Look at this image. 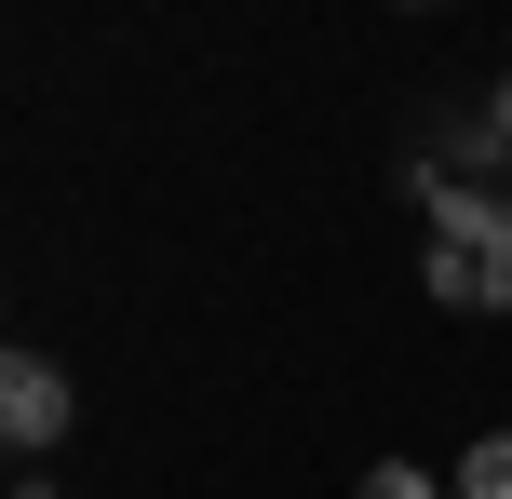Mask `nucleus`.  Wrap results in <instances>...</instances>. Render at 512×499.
Segmentation results:
<instances>
[{
    "instance_id": "nucleus-2",
    "label": "nucleus",
    "mask_w": 512,
    "mask_h": 499,
    "mask_svg": "<svg viewBox=\"0 0 512 499\" xmlns=\"http://www.w3.org/2000/svg\"><path fill=\"white\" fill-rule=\"evenodd\" d=\"M81 432V378L54 365V351H0V446L27 459V473H41L54 446H68Z\"/></svg>"
},
{
    "instance_id": "nucleus-3",
    "label": "nucleus",
    "mask_w": 512,
    "mask_h": 499,
    "mask_svg": "<svg viewBox=\"0 0 512 499\" xmlns=\"http://www.w3.org/2000/svg\"><path fill=\"white\" fill-rule=\"evenodd\" d=\"M445 486L459 499H512V432H472V446L445 459Z\"/></svg>"
},
{
    "instance_id": "nucleus-1",
    "label": "nucleus",
    "mask_w": 512,
    "mask_h": 499,
    "mask_svg": "<svg viewBox=\"0 0 512 499\" xmlns=\"http://www.w3.org/2000/svg\"><path fill=\"white\" fill-rule=\"evenodd\" d=\"M418 203V284L445 311H512V176H445L432 149H405Z\"/></svg>"
},
{
    "instance_id": "nucleus-4",
    "label": "nucleus",
    "mask_w": 512,
    "mask_h": 499,
    "mask_svg": "<svg viewBox=\"0 0 512 499\" xmlns=\"http://www.w3.org/2000/svg\"><path fill=\"white\" fill-rule=\"evenodd\" d=\"M364 499H459L445 473H418V459H378V473H364Z\"/></svg>"
},
{
    "instance_id": "nucleus-5",
    "label": "nucleus",
    "mask_w": 512,
    "mask_h": 499,
    "mask_svg": "<svg viewBox=\"0 0 512 499\" xmlns=\"http://www.w3.org/2000/svg\"><path fill=\"white\" fill-rule=\"evenodd\" d=\"M486 135H499V149H512V68L486 81Z\"/></svg>"
},
{
    "instance_id": "nucleus-6",
    "label": "nucleus",
    "mask_w": 512,
    "mask_h": 499,
    "mask_svg": "<svg viewBox=\"0 0 512 499\" xmlns=\"http://www.w3.org/2000/svg\"><path fill=\"white\" fill-rule=\"evenodd\" d=\"M418 14H432V0H418Z\"/></svg>"
}]
</instances>
